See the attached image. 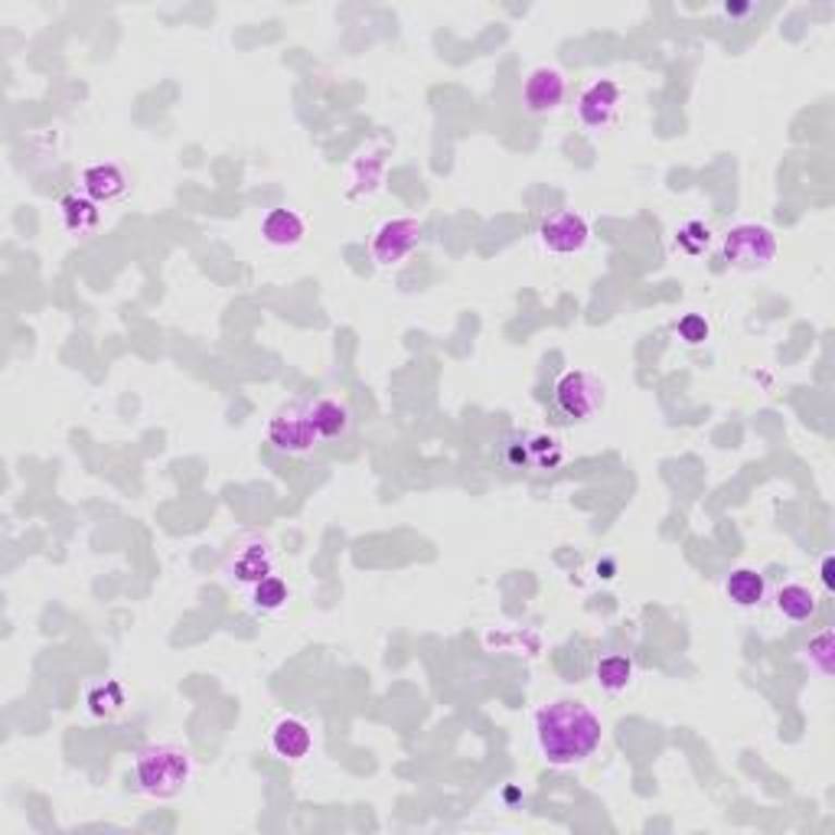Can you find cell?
Segmentation results:
<instances>
[{
  "instance_id": "1",
  "label": "cell",
  "mask_w": 835,
  "mask_h": 835,
  "mask_svg": "<svg viewBox=\"0 0 835 835\" xmlns=\"http://www.w3.org/2000/svg\"><path fill=\"white\" fill-rule=\"evenodd\" d=\"M536 738L549 764L572 768L588 761L604 741V722L578 699H558L536 715Z\"/></svg>"
},
{
  "instance_id": "2",
  "label": "cell",
  "mask_w": 835,
  "mask_h": 835,
  "mask_svg": "<svg viewBox=\"0 0 835 835\" xmlns=\"http://www.w3.org/2000/svg\"><path fill=\"white\" fill-rule=\"evenodd\" d=\"M193 777V758L180 745H147L134 761V784L144 797L173 800Z\"/></svg>"
},
{
  "instance_id": "3",
  "label": "cell",
  "mask_w": 835,
  "mask_h": 835,
  "mask_svg": "<svg viewBox=\"0 0 835 835\" xmlns=\"http://www.w3.org/2000/svg\"><path fill=\"white\" fill-rule=\"evenodd\" d=\"M268 441L274 444V451L291 454V457L310 454V451L320 444V434H317V428H314L310 408H307L304 402L281 405V408L271 415V421H268Z\"/></svg>"
},
{
  "instance_id": "4",
  "label": "cell",
  "mask_w": 835,
  "mask_h": 835,
  "mask_svg": "<svg viewBox=\"0 0 835 835\" xmlns=\"http://www.w3.org/2000/svg\"><path fill=\"white\" fill-rule=\"evenodd\" d=\"M777 255V235L768 225L741 222L725 235V258L741 271L768 268Z\"/></svg>"
},
{
  "instance_id": "5",
  "label": "cell",
  "mask_w": 835,
  "mask_h": 835,
  "mask_svg": "<svg viewBox=\"0 0 835 835\" xmlns=\"http://www.w3.org/2000/svg\"><path fill=\"white\" fill-rule=\"evenodd\" d=\"M604 405V382L585 369L565 372L555 385V408L568 421H585Z\"/></svg>"
},
{
  "instance_id": "6",
  "label": "cell",
  "mask_w": 835,
  "mask_h": 835,
  "mask_svg": "<svg viewBox=\"0 0 835 835\" xmlns=\"http://www.w3.org/2000/svg\"><path fill=\"white\" fill-rule=\"evenodd\" d=\"M418 242H421V222L418 219H412V216L389 219L372 235V258L379 265H398L405 255L415 251Z\"/></svg>"
},
{
  "instance_id": "7",
  "label": "cell",
  "mask_w": 835,
  "mask_h": 835,
  "mask_svg": "<svg viewBox=\"0 0 835 835\" xmlns=\"http://www.w3.org/2000/svg\"><path fill=\"white\" fill-rule=\"evenodd\" d=\"M225 568H229V578L238 581V585H258L261 578L274 575V552L265 539L258 536H248L242 539L229 558H225Z\"/></svg>"
},
{
  "instance_id": "8",
  "label": "cell",
  "mask_w": 835,
  "mask_h": 835,
  "mask_svg": "<svg viewBox=\"0 0 835 835\" xmlns=\"http://www.w3.org/2000/svg\"><path fill=\"white\" fill-rule=\"evenodd\" d=\"M588 238H591V225L581 212L562 209L542 222V245L555 255H575L588 245Z\"/></svg>"
},
{
  "instance_id": "9",
  "label": "cell",
  "mask_w": 835,
  "mask_h": 835,
  "mask_svg": "<svg viewBox=\"0 0 835 835\" xmlns=\"http://www.w3.org/2000/svg\"><path fill=\"white\" fill-rule=\"evenodd\" d=\"M568 95V82L565 75L555 69V65H539L529 72L526 85H523V105L526 111L532 114H549V111H558L562 101Z\"/></svg>"
},
{
  "instance_id": "10",
  "label": "cell",
  "mask_w": 835,
  "mask_h": 835,
  "mask_svg": "<svg viewBox=\"0 0 835 835\" xmlns=\"http://www.w3.org/2000/svg\"><path fill=\"white\" fill-rule=\"evenodd\" d=\"M617 105H621V85L614 78H601L594 85H588L578 98V118L588 124V127H607L617 114Z\"/></svg>"
},
{
  "instance_id": "11",
  "label": "cell",
  "mask_w": 835,
  "mask_h": 835,
  "mask_svg": "<svg viewBox=\"0 0 835 835\" xmlns=\"http://www.w3.org/2000/svg\"><path fill=\"white\" fill-rule=\"evenodd\" d=\"M516 451L506 447V464L509 467H539L549 470L562 461V444L552 434H519L513 438Z\"/></svg>"
},
{
  "instance_id": "12",
  "label": "cell",
  "mask_w": 835,
  "mask_h": 835,
  "mask_svg": "<svg viewBox=\"0 0 835 835\" xmlns=\"http://www.w3.org/2000/svg\"><path fill=\"white\" fill-rule=\"evenodd\" d=\"M314 748V735H310V725L294 719V715H284L274 722L271 728V751L284 761H304Z\"/></svg>"
},
{
  "instance_id": "13",
  "label": "cell",
  "mask_w": 835,
  "mask_h": 835,
  "mask_svg": "<svg viewBox=\"0 0 835 835\" xmlns=\"http://www.w3.org/2000/svg\"><path fill=\"white\" fill-rule=\"evenodd\" d=\"M310 408V418H314V428L320 434V441H340L349 434L353 428V412L346 408V402L340 398H314L307 402Z\"/></svg>"
},
{
  "instance_id": "14",
  "label": "cell",
  "mask_w": 835,
  "mask_h": 835,
  "mask_svg": "<svg viewBox=\"0 0 835 835\" xmlns=\"http://www.w3.org/2000/svg\"><path fill=\"white\" fill-rule=\"evenodd\" d=\"M82 193L95 202H114L127 193V176L114 163H95L82 173Z\"/></svg>"
},
{
  "instance_id": "15",
  "label": "cell",
  "mask_w": 835,
  "mask_h": 835,
  "mask_svg": "<svg viewBox=\"0 0 835 835\" xmlns=\"http://www.w3.org/2000/svg\"><path fill=\"white\" fill-rule=\"evenodd\" d=\"M304 232H307V225H304V219H300L294 209H271V212L265 216V222H261V235H265V242L274 245V248H294V245H300V242H304Z\"/></svg>"
},
{
  "instance_id": "16",
  "label": "cell",
  "mask_w": 835,
  "mask_h": 835,
  "mask_svg": "<svg viewBox=\"0 0 835 835\" xmlns=\"http://www.w3.org/2000/svg\"><path fill=\"white\" fill-rule=\"evenodd\" d=\"M725 594L738 604V607H758L768 594V581L764 575H758L754 568H738L728 575L725 581Z\"/></svg>"
},
{
  "instance_id": "17",
  "label": "cell",
  "mask_w": 835,
  "mask_h": 835,
  "mask_svg": "<svg viewBox=\"0 0 835 835\" xmlns=\"http://www.w3.org/2000/svg\"><path fill=\"white\" fill-rule=\"evenodd\" d=\"M59 209H62V222H65V229L69 232H75V235H85V232H91L95 225H98V202L91 199V196H85V193H69L62 202H59Z\"/></svg>"
},
{
  "instance_id": "18",
  "label": "cell",
  "mask_w": 835,
  "mask_h": 835,
  "mask_svg": "<svg viewBox=\"0 0 835 835\" xmlns=\"http://www.w3.org/2000/svg\"><path fill=\"white\" fill-rule=\"evenodd\" d=\"M777 611L787 617V621H810L816 614V594L807 588V585H784L777 591Z\"/></svg>"
},
{
  "instance_id": "19",
  "label": "cell",
  "mask_w": 835,
  "mask_h": 835,
  "mask_svg": "<svg viewBox=\"0 0 835 835\" xmlns=\"http://www.w3.org/2000/svg\"><path fill=\"white\" fill-rule=\"evenodd\" d=\"M287 601H291V588L278 575H268L258 585H251V607L261 614H278L287 607Z\"/></svg>"
},
{
  "instance_id": "20",
  "label": "cell",
  "mask_w": 835,
  "mask_h": 835,
  "mask_svg": "<svg viewBox=\"0 0 835 835\" xmlns=\"http://www.w3.org/2000/svg\"><path fill=\"white\" fill-rule=\"evenodd\" d=\"M634 679V663L621 653H611L598 663V683L607 692H624Z\"/></svg>"
},
{
  "instance_id": "21",
  "label": "cell",
  "mask_w": 835,
  "mask_h": 835,
  "mask_svg": "<svg viewBox=\"0 0 835 835\" xmlns=\"http://www.w3.org/2000/svg\"><path fill=\"white\" fill-rule=\"evenodd\" d=\"M121 705H124V692H121L118 683H105V686H98V689L88 692V709H91V715H98V719L118 715Z\"/></svg>"
},
{
  "instance_id": "22",
  "label": "cell",
  "mask_w": 835,
  "mask_h": 835,
  "mask_svg": "<svg viewBox=\"0 0 835 835\" xmlns=\"http://www.w3.org/2000/svg\"><path fill=\"white\" fill-rule=\"evenodd\" d=\"M679 245L689 251V255H699V251H705L709 248V242H712V232H709V225L705 222H686L683 229H679Z\"/></svg>"
},
{
  "instance_id": "23",
  "label": "cell",
  "mask_w": 835,
  "mask_h": 835,
  "mask_svg": "<svg viewBox=\"0 0 835 835\" xmlns=\"http://www.w3.org/2000/svg\"><path fill=\"white\" fill-rule=\"evenodd\" d=\"M833 630H823L816 640H810V660L816 663V670H820L823 676L833 673Z\"/></svg>"
},
{
  "instance_id": "24",
  "label": "cell",
  "mask_w": 835,
  "mask_h": 835,
  "mask_svg": "<svg viewBox=\"0 0 835 835\" xmlns=\"http://www.w3.org/2000/svg\"><path fill=\"white\" fill-rule=\"evenodd\" d=\"M709 333H712V327H709V320H705L702 314H686V317L679 320V336H683L686 343H692V346L705 343Z\"/></svg>"
},
{
  "instance_id": "25",
  "label": "cell",
  "mask_w": 835,
  "mask_h": 835,
  "mask_svg": "<svg viewBox=\"0 0 835 835\" xmlns=\"http://www.w3.org/2000/svg\"><path fill=\"white\" fill-rule=\"evenodd\" d=\"M823 581H826V588L833 591V588H835V581H833V558H826V562H823Z\"/></svg>"
}]
</instances>
